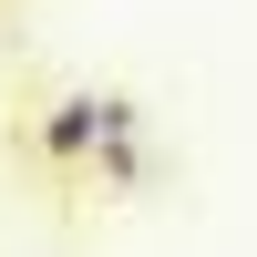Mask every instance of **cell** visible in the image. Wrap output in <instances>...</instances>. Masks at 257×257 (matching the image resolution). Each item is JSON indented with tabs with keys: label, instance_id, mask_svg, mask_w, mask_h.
Masks as SVG:
<instances>
[{
	"label": "cell",
	"instance_id": "obj_1",
	"mask_svg": "<svg viewBox=\"0 0 257 257\" xmlns=\"http://www.w3.org/2000/svg\"><path fill=\"white\" fill-rule=\"evenodd\" d=\"M93 144H103V93H72V103L41 113V155H52V165H82Z\"/></svg>",
	"mask_w": 257,
	"mask_h": 257
}]
</instances>
